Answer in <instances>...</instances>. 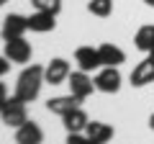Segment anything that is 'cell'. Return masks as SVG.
I'll use <instances>...</instances> for the list:
<instances>
[{"instance_id": "cell-24", "label": "cell", "mask_w": 154, "mask_h": 144, "mask_svg": "<svg viewBox=\"0 0 154 144\" xmlns=\"http://www.w3.org/2000/svg\"><path fill=\"white\" fill-rule=\"evenodd\" d=\"M149 59H154V49H152V52H149Z\"/></svg>"}, {"instance_id": "cell-5", "label": "cell", "mask_w": 154, "mask_h": 144, "mask_svg": "<svg viewBox=\"0 0 154 144\" xmlns=\"http://www.w3.org/2000/svg\"><path fill=\"white\" fill-rule=\"evenodd\" d=\"M69 62L67 59H62V57H57V59H51L49 64L44 67V80L49 85H62V83H67L69 80Z\"/></svg>"}, {"instance_id": "cell-12", "label": "cell", "mask_w": 154, "mask_h": 144, "mask_svg": "<svg viewBox=\"0 0 154 144\" xmlns=\"http://www.w3.org/2000/svg\"><path fill=\"white\" fill-rule=\"evenodd\" d=\"M98 54H100L103 67H118V64L126 62L123 49H121V46H116V44H100V46H98Z\"/></svg>"}, {"instance_id": "cell-20", "label": "cell", "mask_w": 154, "mask_h": 144, "mask_svg": "<svg viewBox=\"0 0 154 144\" xmlns=\"http://www.w3.org/2000/svg\"><path fill=\"white\" fill-rule=\"evenodd\" d=\"M8 70H11V59H8V57H0V77H3Z\"/></svg>"}, {"instance_id": "cell-22", "label": "cell", "mask_w": 154, "mask_h": 144, "mask_svg": "<svg viewBox=\"0 0 154 144\" xmlns=\"http://www.w3.org/2000/svg\"><path fill=\"white\" fill-rule=\"evenodd\" d=\"M149 126H152V131H154V113H152V118H149Z\"/></svg>"}, {"instance_id": "cell-19", "label": "cell", "mask_w": 154, "mask_h": 144, "mask_svg": "<svg viewBox=\"0 0 154 144\" xmlns=\"http://www.w3.org/2000/svg\"><path fill=\"white\" fill-rule=\"evenodd\" d=\"M67 144H93L88 136H82L80 131H69V136H67Z\"/></svg>"}, {"instance_id": "cell-18", "label": "cell", "mask_w": 154, "mask_h": 144, "mask_svg": "<svg viewBox=\"0 0 154 144\" xmlns=\"http://www.w3.org/2000/svg\"><path fill=\"white\" fill-rule=\"evenodd\" d=\"M33 5H36V11H49V13H59L62 11V0H31Z\"/></svg>"}, {"instance_id": "cell-15", "label": "cell", "mask_w": 154, "mask_h": 144, "mask_svg": "<svg viewBox=\"0 0 154 144\" xmlns=\"http://www.w3.org/2000/svg\"><path fill=\"white\" fill-rule=\"evenodd\" d=\"M62 121H64V126H67V131H82L85 126H88V113L82 111V108H80V105H77V108H72L69 113H64V116H62Z\"/></svg>"}, {"instance_id": "cell-8", "label": "cell", "mask_w": 154, "mask_h": 144, "mask_svg": "<svg viewBox=\"0 0 154 144\" xmlns=\"http://www.w3.org/2000/svg\"><path fill=\"white\" fill-rule=\"evenodd\" d=\"M75 62H77V67L82 72H93V70H98V67H103L98 49H93V46H80V49L75 52Z\"/></svg>"}, {"instance_id": "cell-16", "label": "cell", "mask_w": 154, "mask_h": 144, "mask_svg": "<svg viewBox=\"0 0 154 144\" xmlns=\"http://www.w3.org/2000/svg\"><path fill=\"white\" fill-rule=\"evenodd\" d=\"M134 44L141 52H152L154 49V23H146V26L139 28L136 36H134Z\"/></svg>"}, {"instance_id": "cell-25", "label": "cell", "mask_w": 154, "mask_h": 144, "mask_svg": "<svg viewBox=\"0 0 154 144\" xmlns=\"http://www.w3.org/2000/svg\"><path fill=\"white\" fill-rule=\"evenodd\" d=\"M5 3H8V0H0V8H3V5H5Z\"/></svg>"}, {"instance_id": "cell-4", "label": "cell", "mask_w": 154, "mask_h": 144, "mask_svg": "<svg viewBox=\"0 0 154 144\" xmlns=\"http://www.w3.org/2000/svg\"><path fill=\"white\" fill-rule=\"evenodd\" d=\"M95 90H100V93H118L121 90V72H118V67H103V70L95 75Z\"/></svg>"}, {"instance_id": "cell-1", "label": "cell", "mask_w": 154, "mask_h": 144, "mask_svg": "<svg viewBox=\"0 0 154 144\" xmlns=\"http://www.w3.org/2000/svg\"><path fill=\"white\" fill-rule=\"evenodd\" d=\"M44 67L41 64H31L18 75V83H16V95L23 100V103H31V100L38 98L41 93V85H44Z\"/></svg>"}, {"instance_id": "cell-6", "label": "cell", "mask_w": 154, "mask_h": 144, "mask_svg": "<svg viewBox=\"0 0 154 144\" xmlns=\"http://www.w3.org/2000/svg\"><path fill=\"white\" fill-rule=\"evenodd\" d=\"M5 57L16 64H26L31 59V44H28L23 36L18 39H5Z\"/></svg>"}, {"instance_id": "cell-17", "label": "cell", "mask_w": 154, "mask_h": 144, "mask_svg": "<svg viewBox=\"0 0 154 144\" xmlns=\"http://www.w3.org/2000/svg\"><path fill=\"white\" fill-rule=\"evenodd\" d=\"M88 11L98 18H108L113 13V0H90L88 3Z\"/></svg>"}, {"instance_id": "cell-10", "label": "cell", "mask_w": 154, "mask_h": 144, "mask_svg": "<svg viewBox=\"0 0 154 144\" xmlns=\"http://www.w3.org/2000/svg\"><path fill=\"white\" fill-rule=\"evenodd\" d=\"M154 83V59H141L136 67H134L131 72V85H136V88H144V85Z\"/></svg>"}, {"instance_id": "cell-3", "label": "cell", "mask_w": 154, "mask_h": 144, "mask_svg": "<svg viewBox=\"0 0 154 144\" xmlns=\"http://www.w3.org/2000/svg\"><path fill=\"white\" fill-rule=\"evenodd\" d=\"M67 85H69V93L75 95V98H80V100L90 98L93 90H95V80L90 77L88 72H82V70H80V72H69Z\"/></svg>"}, {"instance_id": "cell-13", "label": "cell", "mask_w": 154, "mask_h": 144, "mask_svg": "<svg viewBox=\"0 0 154 144\" xmlns=\"http://www.w3.org/2000/svg\"><path fill=\"white\" fill-rule=\"evenodd\" d=\"M57 21H54V13L49 11H36L33 16H28V28L36 33H46V31H54Z\"/></svg>"}, {"instance_id": "cell-23", "label": "cell", "mask_w": 154, "mask_h": 144, "mask_svg": "<svg viewBox=\"0 0 154 144\" xmlns=\"http://www.w3.org/2000/svg\"><path fill=\"white\" fill-rule=\"evenodd\" d=\"M144 3H146V5H149V8H154V0H144Z\"/></svg>"}, {"instance_id": "cell-14", "label": "cell", "mask_w": 154, "mask_h": 144, "mask_svg": "<svg viewBox=\"0 0 154 144\" xmlns=\"http://www.w3.org/2000/svg\"><path fill=\"white\" fill-rule=\"evenodd\" d=\"M77 105H80V98H75L72 93L69 95H57V98L46 100V108H49L51 113H57V116H64V113H69Z\"/></svg>"}, {"instance_id": "cell-7", "label": "cell", "mask_w": 154, "mask_h": 144, "mask_svg": "<svg viewBox=\"0 0 154 144\" xmlns=\"http://www.w3.org/2000/svg\"><path fill=\"white\" fill-rule=\"evenodd\" d=\"M28 28V18L21 16V13H11V16H5V21H3V39H18V36H23Z\"/></svg>"}, {"instance_id": "cell-21", "label": "cell", "mask_w": 154, "mask_h": 144, "mask_svg": "<svg viewBox=\"0 0 154 144\" xmlns=\"http://www.w3.org/2000/svg\"><path fill=\"white\" fill-rule=\"evenodd\" d=\"M8 103V90H5V85L0 83V111H3V105Z\"/></svg>"}, {"instance_id": "cell-11", "label": "cell", "mask_w": 154, "mask_h": 144, "mask_svg": "<svg viewBox=\"0 0 154 144\" xmlns=\"http://www.w3.org/2000/svg\"><path fill=\"white\" fill-rule=\"evenodd\" d=\"M85 131H88V139L93 144H105V142L113 139V126L110 124H103V121H88Z\"/></svg>"}, {"instance_id": "cell-2", "label": "cell", "mask_w": 154, "mask_h": 144, "mask_svg": "<svg viewBox=\"0 0 154 144\" xmlns=\"http://www.w3.org/2000/svg\"><path fill=\"white\" fill-rule=\"evenodd\" d=\"M0 118H3V124L11 129H18L21 124L28 121V113H26V103H23L18 95H13V98H8V103L3 105V111H0Z\"/></svg>"}, {"instance_id": "cell-9", "label": "cell", "mask_w": 154, "mask_h": 144, "mask_svg": "<svg viewBox=\"0 0 154 144\" xmlns=\"http://www.w3.org/2000/svg\"><path fill=\"white\" fill-rule=\"evenodd\" d=\"M44 142V131H41V126L33 121H26L18 126L16 131V144H41Z\"/></svg>"}]
</instances>
